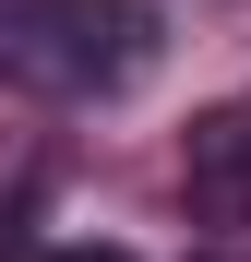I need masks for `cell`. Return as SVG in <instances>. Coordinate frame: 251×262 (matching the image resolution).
<instances>
[{"label":"cell","mask_w":251,"mask_h":262,"mask_svg":"<svg viewBox=\"0 0 251 262\" xmlns=\"http://www.w3.org/2000/svg\"><path fill=\"white\" fill-rule=\"evenodd\" d=\"M180 203H191L216 238H239V227H251V96L203 107V119L180 131Z\"/></svg>","instance_id":"cell-2"},{"label":"cell","mask_w":251,"mask_h":262,"mask_svg":"<svg viewBox=\"0 0 251 262\" xmlns=\"http://www.w3.org/2000/svg\"><path fill=\"white\" fill-rule=\"evenodd\" d=\"M203 262H251V250H203Z\"/></svg>","instance_id":"cell-5"},{"label":"cell","mask_w":251,"mask_h":262,"mask_svg":"<svg viewBox=\"0 0 251 262\" xmlns=\"http://www.w3.org/2000/svg\"><path fill=\"white\" fill-rule=\"evenodd\" d=\"M156 72V12L144 0H0V83L48 107L132 96Z\"/></svg>","instance_id":"cell-1"},{"label":"cell","mask_w":251,"mask_h":262,"mask_svg":"<svg viewBox=\"0 0 251 262\" xmlns=\"http://www.w3.org/2000/svg\"><path fill=\"white\" fill-rule=\"evenodd\" d=\"M48 250V143H0V262Z\"/></svg>","instance_id":"cell-3"},{"label":"cell","mask_w":251,"mask_h":262,"mask_svg":"<svg viewBox=\"0 0 251 262\" xmlns=\"http://www.w3.org/2000/svg\"><path fill=\"white\" fill-rule=\"evenodd\" d=\"M36 262H132V250H96V238H84V250H36Z\"/></svg>","instance_id":"cell-4"}]
</instances>
